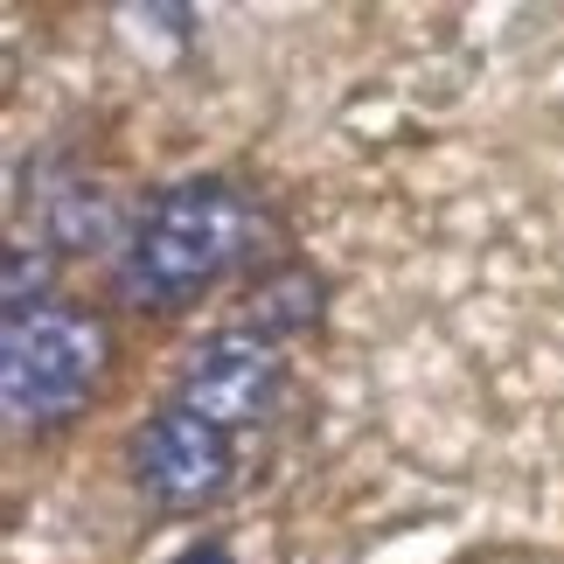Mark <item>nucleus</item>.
I'll list each match as a JSON object with an SVG mask.
<instances>
[{
  "label": "nucleus",
  "mask_w": 564,
  "mask_h": 564,
  "mask_svg": "<svg viewBox=\"0 0 564 564\" xmlns=\"http://www.w3.org/2000/svg\"><path fill=\"white\" fill-rule=\"evenodd\" d=\"M251 245V195L230 175H182L161 195H147L133 237L112 258V286L133 314H182Z\"/></svg>",
  "instance_id": "obj_1"
},
{
  "label": "nucleus",
  "mask_w": 564,
  "mask_h": 564,
  "mask_svg": "<svg viewBox=\"0 0 564 564\" xmlns=\"http://www.w3.org/2000/svg\"><path fill=\"white\" fill-rule=\"evenodd\" d=\"M112 321L91 307H42L0 335V404L14 432H63L112 377Z\"/></svg>",
  "instance_id": "obj_2"
},
{
  "label": "nucleus",
  "mask_w": 564,
  "mask_h": 564,
  "mask_svg": "<svg viewBox=\"0 0 564 564\" xmlns=\"http://www.w3.org/2000/svg\"><path fill=\"white\" fill-rule=\"evenodd\" d=\"M126 467H133V488L154 509L195 516V509L224 502V488L237 474V453H230V432H216L209 419L167 404L147 425H133V440H126Z\"/></svg>",
  "instance_id": "obj_3"
},
{
  "label": "nucleus",
  "mask_w": 564,
  "mask_h": 564,
  "mask_svg": "<svg viewBox=\"0 0 564 564\" xmlns=\"http://www.w3.org/2000/svg\"><path fill=\"white\" fill-rule=\"evenodd\" d=\"M279 383H286L279 341L237 321V328H216L188 349L182 377H175V404L209 419L216 432H245L279 404Z\"/></svg>",
  "instance_id": "obj_4"
},
{
  "label": "nucleus",
  "mask_w": 564,
  "mask_h": 564,
  "mask_svg": "<svg viewBox=\"0 0 564 564\" xmlns=\"http://www.w3.org/2000/svg\"><path fill=\"white\" fill-rule=\"evenodd\" d=\"M133 216L140 209H126L112 182L70 175L63 188L42 195V245L56 258H119L133 237Z\"/></svg>",
  "instance_id": "obj_5"
},
{
  "label": "nucleus",
  "mask_w": 564,
  "mask_h": 564,
  "mask_svg": "<svg viewBox=\"0 0 564 564\" xmlns=\"http://www.w3.org/2000/svg\"><path fill=\"white\" fill-rule=\"evenodd\" d=\"M321 314H328V272H314L307 258H286V265H272V272L251 286L245 328L272 335V341H286V335L321 328Z\"/></svg>",
  "instance_id": "obj_6"
},
{
  "label": "nucleus",
  "mask_w": 564,
  "mask_h": 564,
  "mask_svg": "<svg viewBox=\"0 0 564 564\" xmlns=\"http://www.w3.org/2000/svg\"><path fill=\"white\" fill-rule=\"evenodd\" d=\"M0 307H8V321L56 307V251L50 245H8V258H0Z\"/></svg>",
  "instance_id": "obj_7"
},
{
  "label": "nucleus",
  "mask_w": 564,
  "mask_h": 564,
  "mask_svg": "<svg viewBox=\"0 0 564 564\" xmlns=\"http://www.w3.org/2000/svg\"><path fill=\"white\" fill-rule=\"evenodd\" d=\"M167 564H237V557H230L224 544H188L182 557H167Z\"/></svg>",
  "instance_id": "obj_8"
}]
</instances>
